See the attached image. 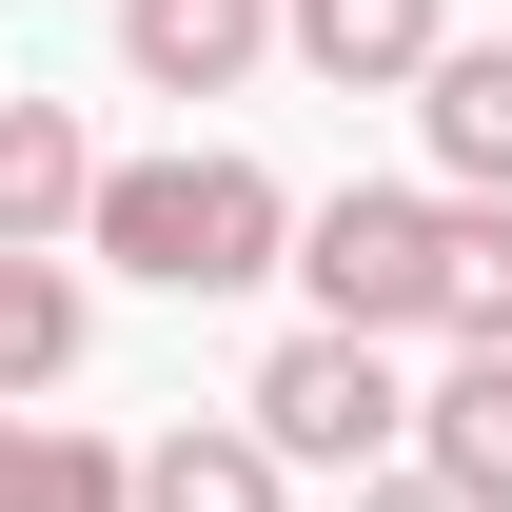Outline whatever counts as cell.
Here are the masks:
<instances>
[{
    "label": "cell",
    "mask_w": 512,
    "mask_h": 512,
    "mask_svg": "<svg viewBox=\"0 0 512 512\" xmlns=\"http://www.w3.org/2000/svg\"><path fill=\"white\" fill-rule=\"evenodd\" d=\"M79 375V276L40 237H0V394H60Z\"/></svg>",
    "instance_id": "cell-12"
},
{
    "label": "cell",
    "mask_w": 512,
    "mask_h": 512,
    "mask_svg": "<svg viewBox=\"0 0 512 512\" xmlns=\"http://www.w3.org/2000/svg\"><path fill=\"white\" fill-rule=\"evenodd\" d=\"M79 237L119 256L138 296H256V276H296V197L256 178L237 138H178V158H99Z\"/></svg>",
    "instance_id": "cell-1"
},
{
    "label": "cell",
    "mask_w": 512,
    "mask_h": 512,
    "mask_svg": "<svg viewBox=\"0 0 512 512\" xmlns=\"http://www.w3.org/2000/svg\"><path fill=\"white\" fill-rule=\"evenodd\" d=\"M434 237H453V197L335 178L316 217H296V276H316V316H355V335H434Z\"/></svg>",
    "instance_id": "cell-3"
},
{
    "label": "cell",
    "mask_w": 512,
    "mask_h": 512,
    "mask_svg": "<svg viewBox=\"0 0 512 512\" xmlns=\"http://www.w3.org/2000/svg\"><path fill=\"white\" fill-rule=\"evenodd\" d=\"M138 512H296V453L256 434V414H178V434L138 453Z\"/></svg>",
    "instance_id": "cell-6"
},
{
    "label": "cell",
    "mask_w": 512,
    "mask_h": 512,
    "mask_svg": "<svg viewBox=\"0 0 512 512\" xmlns=\"http://www.w3.org/2000/svg\"><path fill=\"white\" fill-rule=\"evenodd\" d=\"M237 414L296 453V473H375V453H414V375H394V335H355V316H296L276 355H256Z\"/></svg>",
    "instance_id": "cell-2"
},
{
    "label": "cell",
    "mask_w": 512,
    "mask_h": 512,
    "mask_svg": "<svg viewBox=\"0 0 512 512\" xmlns=\"http://www.w3.org/2000/svg\"><path fill=\"white\" fill-rule=\"evenodd\" d=\"M414 119H434V178L453 197H512V40H434Z\"/></svg>",
    "instance_id": "cell-8"
},
{
    "label": "cell",
    "mask_w": 512,
    "mask_h": 512,
    "mask_svg": "<svg viewBox=\"0 0 512 512\" xmlns=\"http://www.w3.org/2000/svg\"><path fill=\"white\" fill-rule=\"evenodd\" d=\"M434 0H276V60H316L335 99H414V79H434Z\"/></svg>",
    "instance_id": "cell-5"
},
{
    "label": "cell",
    "mask_w": 512,
    "mask_h": 512,
    "mask_svg": "<svg viewBox=\"0 0 512 512\" xmlns=\"http://www.w3.org/2000/svg\"><path fill=\"white\" fill-rule=\"evenodd\" d=\"M79 217H99V138H79L60 99H0V237H40V256H60Z\"/></svg>",
    "instance_id": "cell-9"
},
{
    "label": "cell",
    "mask_w": 512,
    "mask_h": 512,
    "mask_svg": "<svg viewBox=\"0 0 512 512\" xmlns=\"http://www.w3.org/2000/svg\"><path fill=\"white\" fill-rule=\"evenodd\" d=\"M276 60V0H119V79L138 99H237Z\"/></svg>",
    "instance_id": "cell-4"
},
{
    "label": "cell",
    "mask_w": 512,
    "mask_h": 512,
    "mask_svg": "<svg viewBox=\"0 0 512 512\" xmlns=\"http://www.w3.org/2000/svg\"><path fill=\"white\" fill-rule=\"evenodd\" d=\"M0 512H138V453L40 414V394H0Z\"/></svg>",
    "instance_id": "cell-7"
},
{
    "label": "cell",
    "mask_w": 512,
    "mask_h": 512,
    "mask_svg": "<svg viewBox=\"0 0 512 512\" xmlns=\"http://www.w3.org/2000/svg\"><path fill=\"white\" fill-rule=\"evenodd\" d=\"M355 512H453V473H434V453H375V473H355Z\"/></svg>",
    "instance_id": "cell-13"
},
{
    "label": "cell",
    "mask_w": 512,
    "mask_h": 512,
    "mask_svg": "<svg viewBox=\"0 0 512 512\" xmlns=\"http://www.w3.org/2000/svg\"><path fill=\"white\" fill-rule=\"evenodd\" d=\"M414 453L453 473V512H512V355H453L414 394Z\"/></svg>",
    "instance_id": "cell-10"
},
{
    "label": "cell",
    "mask_w": 512,
    "mask_h": 512,
    "mask_svg": "<svg viewBox=\"0 0 512 512\" xmlns=\"http://www.w3.org/2000/svg\"><path fill=\"white\" fill-rule=\"evenodd\" d=\"M434 335H453V355H512V197H453V237H434Z\"/></svg>",
    "instance_id": "cell-11"
}]
</instances>
